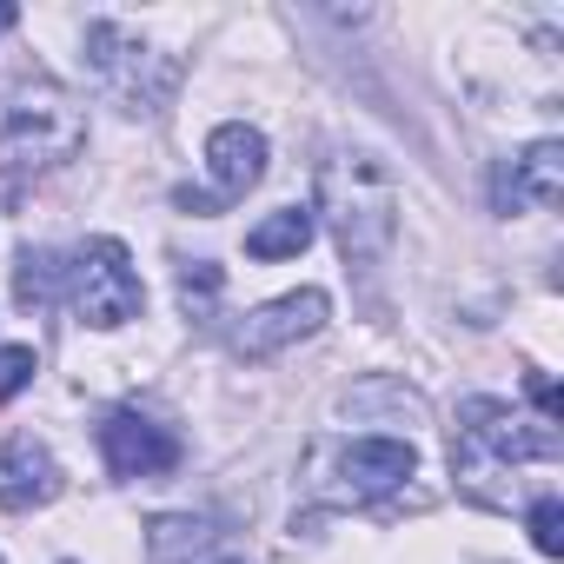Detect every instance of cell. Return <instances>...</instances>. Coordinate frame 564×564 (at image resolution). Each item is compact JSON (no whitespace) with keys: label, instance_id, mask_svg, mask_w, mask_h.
<instances>
[{"label":"cell","instance_id":"1","mask_svg":"<svg viewBox=\"0 0 564 564\" xmlns=\"http://www.w3.org/2000/svg\"><path fill=\"white\" fill-rule=\"evenodd\" d=\"M80 147H87V113L54 74L21 67L8 87H0V166L8 173L67 166Z\"/></svg>","mask_w":564,"mask_h":564},{"label":"cell","instance_id":"2","mask_svg":"<svg viewBox=\"0 0 564 564\" xmlns=\"http://www.w3.org/2000/svg\"><path fill=\"white\" fill-rule=\"evenodd\" d=\"M319 213L346 252V265H379V252L399 232V193L392 173L366 147H333L319 166Z\"/></svg>","mask_w":564,"mask_h":564},{"label":"cell","instance_id":"3","mask_svg":"<svg viewBox=\"0 0 564 564\" xmlns=\"http://www.w3.org/2000/svg\"><path fill=\"white\" fill-rule=\"evenodd\" d=\"M564 438L544 419L511 412L505 399H465L458 405V432H452V478L458 491H471L478 505H491V478H511V465L524 458H557Z\"/></svg>","mask_w":564,"mask_h":564},{"label":"cell","instance_id":"4","mask_svg":"<svg viewBox=\"0 0 564 564\" xmlns=\"http://www.w3.org/2000/svg\"><path fill=\"white\" fill-rule=\"evenodd\" d=\"M87 67H94V80H100V94L120 107V113H160L166 107V94L180 87V67L166 61V54H153L133 28H120V21H87Z\"/></svg>","mask_w":564,"mask_h":564},{"label":"cell","instance_id":"5","mask_svg":"<svg viewBox=\"0 0 564 564\" xmlns=\"http://www.w3.org/2000/svg\"><path fill=\"white\" fill-rule=\"evenodd\" d=\"M67 279H74V313L94 333H113V326H127V319L147 313L140 265H133V252L120 239H87L80 259L67 265Z\"/></svg>","mask_w":564,"mask_h":564},{"label":"cell","instance_id":"6","mask_svg":"<svg viewBox=\"0 0 564 564\" xmlns=\"http://www.w3.org/2000/svg\"><path fill=\"white\" fill-rule=\"evenodd\" d=\"M100 452H107V471L113 478H160L180 465V438L173 425H160L153 412L140 405H113L100 419Z\"/></svg>","mask_w":564,"mask_h":564},{"label":"cell","instance_id":"7","mask_svg":"<svg viewBox=\"0 0 564 564\" xmlns=\"http://www.w3.org/2000/svg\"><path fill=\"white\" fill-rule=\"evenodd\" d=\"M412 471H419V452H412L405 438L372 432V438L339 445V458H333V478H339L333 498H339V505H372V498H392Z\"/></svg>","mask_w":564,"mask_h":564},{"label":"cell","instance_id":"8","mask_svg":"<svg viewBox=\"0 0 564 564\" xmlns=\"http://www.w3.org/2000/svg\"><path fill=\"white\" fill-rule=\"evenodd\" d=\"M326 313H333V300H326L319 286H300V293H286V300H265V306H252V313L239 319L232 352H239V359H272V352L313 339V333L326 326Z\"/></svg>","mask_w":564,"mask_h":564},{"label":"cell","instance_id":"9","mask_svg":"<svg viewBox=\"0 0 564 564\" xmlns=\"http://www.w3.org/2000/svg\"><path fill=\"white\" fill-rule=\"evenodd\" d=\"M564 199V147L557 140H531L524 153L491 166V213H551Z\"/></svg>","mask_w":564,"mask_h":564},{"label":"cell","instance_id":"10","mask_svg":"<svg viewBox=\"0 0 564 564\" xmlns=\"http://www.w3.org/2000/svg\"><path fill=\"white\" fill-rule=\"evenodd\" d=\"M206 166H213V199L232 206L246 199L259 180H265V133L246 127V120H226L206 133Z\"/></svg>","mask_w":564,"mask_h":564},{"label":"cell","instance_id":"11","mask_svg":"<svg viewBox=\"0 0 564 564\" xmlns=\"http://www.w3.org/2000/svg\"><path fill=\"white\" fill-rule=\"evenodd\" d=\"M61 465L41 438H8V452H0V511H41L61 498Z\"/></svg>","mask_w":564,"mask_h":564},{"label":"cell","instance_id":"12","mask_svg":"<svg viewBox=\"0 0 564 564\" xmlns=\"http://www.w3.org/2000/svg\"><path fill=\"white\" fill-rule=\"evenodd\" d=\"M219 544V524L213 518H193V511H166L147 524V557L153 564H193Z\"/></svg>","mask_w":564,"mask_h":564},{"label":"cell","instance_id":"13","mask_svg":"<svg viewBox=\"0 0 564 564\" xmlns=\"http://www.w3.org/2000/svg\"><path fill=\"white\" fill-rule=\"evenodd\" d=\"M313 213L306 206H279V213H265L252 232H246V252L252 259H300L306 246H313Z\"/></svg>","mask_w":564,"mask_h":564},{"label":"cell","instance_id":"14","mask_svg":"<svg viewBox=\"0 0 564 564\" xmlns=\"http://www.w3.org/2000/svg\"><path fill=\"white\" fill-rule=\"evenodd\" d=\"M61 279H67L61 252L21 246V259H14V306H21V313H47V306L61 300Z\"/></svg>","mask_w":564,"mask_h":564},{"label":"cell","instance_id":"15","mask_svg":"<svg viewBox=\"0 0 564 564\" xmlns=\"http://www.w3.org/2000/svg\"><path fill=\"white\" fill-rule=\"evenodd\" d=\"M219 293H226V272H219L213 259L180 265V306H186V319H206V313L219 306Z\"/></svg>","mask_w":564,"mask_h":564},{"label":"cell","instance_id":"16","mask_svg":"<svg viewBox=\"0 0 564 564\" xmlns=\"http://www.w3.org/2000/svg\"><path fill=\"white\" fill-rule=\"evenodd\" d=\"M531 544H538L544 557H564V505H557L551 491L531 505Z\"/></svg>","mask_w":564,"mask_h":564},{"label":"cell","instance_id":"17","mask_svg":"<svg viewBox=\"0 0 564 564\" xmlns=\"http://www.w3.org/2000/svg\"><path fill=\"white\" fill-rule=\"evenodd\" d=\"M34 372H41L34 346H0V405H8L21 386H34Z\"/></svg>","mask_w":564,"mask_h":564},{"label":"cell","instance_id":"18","mask_svg":"<svg viewBox=\"0 0 564 564\" xmlns=\"http://www.w3.org/2000/svg\"><path fill=\"white\" fill-rule=\"evenodd\" d=\"M524 392H531V405H538V419H544V425H557V419H564V399H557V386H551L544 372H524Z\"/></svg>","mask_w":564,"mask_h":564},{"label":"cell","instance_id":"19","mask_svg":"<svg viewBox=\"0 0 564 564\" xmlns=\"http://www.w3.org/2000/svg\"><path fill=\"white\" fill-rule=\"evenodd\" d=\"M14 21H21V8H8V0H0V34H14Z\"/></svg>","mask_w":564,"mask_h":564},{"label":"cell","instance_id":"20","mask_svg":"<svg viewBox=\"0 0 564 564\" xmlns=\"http://www.w3.org/2000/svg\"><path fill=\"white\" fill-rule=\"evenodd\" d=\"M219 564H246V557H219Z\"/></svg>","mask_w":564,"mask_h":564}]
</instances>
